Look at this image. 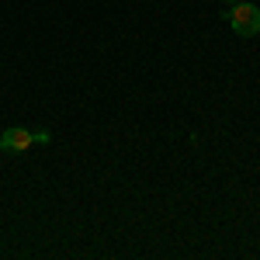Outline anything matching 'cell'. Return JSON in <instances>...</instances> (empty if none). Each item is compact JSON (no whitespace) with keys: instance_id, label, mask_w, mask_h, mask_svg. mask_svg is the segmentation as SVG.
<instances>
[{"instance_id":"7a4b0ae2","label":"cell","mask_w":260,"mask_h":260,"mask_svg":"<svg viewBox=\"0 0 260 260\" xmlns=\"http://www.w3.org/2000/svg\"><path fill=\"white\" fill-rule=\"evenodd\" d=\"M31 146H35V136H31V128L11 125V128H4V132H0V149H4L7 156H21V153H28Z\"/></svg>"},{"instance_id":"6da1fadb","label":"cell","mask_w":260,"mask_h":260,"mask_svg":"<svg viewBox=\"0 0 260 260\" xmlns=\"http://www.w3.org/2000/svg\"><path fill=\"white\" fill-rule=\"evenodd\" d=\"M225 21H229V28H233L240 39H253L260 31V7L246 4V0H236V4L225 11Z\"/></svg>"},{"instance_id":"277c9868","label":"cell","mask_w":260,"mask_h":260,"mask_svg":"<svg viewBox=\"0 0 260 260\" xmlns=\"http://www.w3.org/2000/svg\"><path fill=\"white\" fill-rule=\"evenodd\" d=\"M225 4H236V0H225Z\"/></svg>"},{"instance_id":"3957f363","label":"cell","mask_w":260,"mask_h":260,"mask_svg":"<svg viewBox=\"0 0 260 260\" xmlns=\"http://www.w3.org/2000/svg\"><path fill=\"white\" fill-rule=\"evenodd\" d=\"M31 136H35V142H42V146L52 142V132H49V128H39V132H31Z\"/></svg>"}]
</instances>
